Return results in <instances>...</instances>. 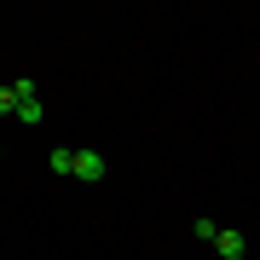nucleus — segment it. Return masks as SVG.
<instances>
[{
  "mask_svg": "<svg viewBox=\"0 0 260 260\" xmlns=\"http://www.w3.org/2000/svg\"><path fill=\"white\" fill-rule=\"evenodd\" d=\"M75 179H81V185H99L104 179V156L99 150H75Z\"/></svg>",
  "mask_w": 260,
  "mask_h": 260,
  "instance_id": "obj_1",
  "label": "nucleus"
},
{
  "mask_svg": "<svg viewBox=\"0 0 260 260\" xmlns=\"http://www.w3.org/2000/svg\"><path fill=\"white\" fill-rule=\"evenodd\" d=\"M214 254H220V260H243V254H249V243H243V232L220 225V237H214Z\"/></svg>",
  "mask_w": 260,
  "mask_h": 260,
  "instance_id": "obj_2",
  "label": "nucleus"
},
{
  "mask_svg": "<svg viewBox=\"0 0 260 260\" xmlns=\"http://www.w3.org/2000/svg\"><path fill=\"white\" fill-rule=\"evenodd\" d=\"M47 162H52V174H75V150H52Z\"/></svg>",
  "mask_w": 260,
  "mask_h": 260,
  "instance_id": "obj_3",
  "label": "nucleus"
},
{
  "mask_svg": "<svg viewBox=\"0 0 260 260\" xmlns=\"http://www.w3.org/2000/svg\"><path fill=\"white\" fill-rule=\"evenodd\" d=\"M0 116H18V87H0Z\"/></svg>",
  "mask_w": 260,
  "mask_h": 260,
  "instance_id": "obj_4",
  "label": "nucleus"
},
{
  "mask_svg": "<svg viewBox=\"0 0 260 260\" xmlns=\"http://www.w3.org/2000/svg\"><path fill=\"white\" fill-rule=\"evenodd\" d=\"M0 156H6V150H0Z\"/></svg>",
  "mask_w": 260,
  "mask_h": 260,
  "instance_id": "obj_5",
  "label": "nucleus"
}]
</instances>
